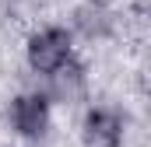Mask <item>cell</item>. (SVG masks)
I'll return each instance as SVG.
<instances>
[{
  "label": "cell",
  "instance_id": "obj_2",
  "mask_svg": "<svg viewBox=\"0 0 151 147\" xmlns=\"http://www.w3.org/2000/svg\"><path fill=\"white\" fill-rule=\"evenodd\" d=\"M49 123V102L39 95H21L14 98V126L25 137H42Z\"/></svg>",
  "mask_w": 151,
  "mask_h": 147
},
{
  "label": "cell",
  "instance_id": "obj_5",
  "mask_svg": "<svg viewBox=\"0 0 151 147\" xmlns=\"http://www.w3.org/2000/svg\"><path fill=\"white\" fill-rule=\"evenodd\" d=\"M77 88H81V67H70V70L60 74V81H56V91H60V95L77 91Z\"/></svg>",
  "mask_w": 151,
  "mask_h": 147
},
{
  "label": "cell",
  "instance_id": "obj_3",
  "mask_svg": "<svg viewBox=\"0 0 151 147\" xmlns=\"http://www.w3.org/2000/svg\"><path fill=\"white\" fill-rule=\"evenodd\" d=\"M119 130H123L119 116L106 112V109L88 112V119H84V137H88V144H95V147H116L119 144Z\"/></svg>",
  "mask_w": 151,
  "mask_h": 147
},
{
  "label": "cell",
  "instance_id": "obj_4",
  "mask_svg": "<svg viewBox=\"0 0 151 147\" xmlns=\"http://www.w3.org/2000/svg\"><path fill=\"white\" fill-rule=\"evenodd\" d=\"M77 28H81L88 39L106 35V32L113 28V14H109V7H106V4H84V7L77 11Z\"/></svg>",
  "mask_w": 151,
  "mask_h": 147
},
{
  "label": "cell",
  "instance_id": "obj_1",
  "mask_svg": "<svg viewBox=\"0 0 151 147\" xmlns=\"http://www.w3.org/2000/svg\"><path fill=\"white\" fill-rule=\"evenodd\" d=\"M67 56H70V35L63 28H46L28 42V63L42 74L60 70L67 63Z\"/></svg>",
  "mask_w": 151,
  "mask_h": 147
}]
</instances>
